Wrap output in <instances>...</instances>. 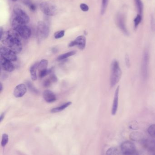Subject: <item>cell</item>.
Returning <instances> with one entry per match:
<instances>
[{
	"label": "cell",
	"instance_id": "31",
	"mask_svg": "<svg viewBox=\"0 0 155 155\" xmlns=\"http://www.w3.org/2000/svg\"><path fill=\"white\" fill-rule=\"evenodd\" d=\"M26 4L28 5L29 9L32 12H34L36 11V5L30 2H26Z\"/></svg>",
	"mask_w": 155,
	"mask_h": 155
},
{
	"label": "cell",
	"instance_id": "7",
	"mask_svg": "<svg viewBox=\"0 0 155 155\" xmlns=\"http://www.w3.org/2000/svg\"><path fill=\"white\" fill-rule=\"evenodd\" d=\"M0 53H1V57L10 61H15L17 60L16 54L7 47L1 46L0 49Z\"/></svg>",
	"mask_w": 155,
	"mask_h": 155
},
{
	"label": "cell",
	"instance_id": "35",
	"mask_svg": "<svg viewBox=\"0 0 155 155\" xmlns=\"http://www.w3.org/2000/svg\"><path fill=\"white\" fill-rule=\"evenodd\" d=\"M50 79H51L52 82H56L57 80V78H56V75H54V74H52V75H51V78H50Z\"/></svg>",
	"mask_w": 155,
	"mask_h": 155
},
{
	"label": "cell",
	"instance_id": "14",
	"mask_svg": "<svg viewBox=\"0 0 155 155\" xmlns=\"http://www.w3.org/2000/svg\"><path fill=\"white\" fill-rule=\"evenodd\" d=\"M1 65L2 69L7 72H12L14 70V66L12 62L1 56Z\"/></svg>",
	"mask_w": 155,
	"mask_h": 155
},
{
	"label": "cell",
	"instance_id": "21",
	"mask_svg": "<svg viewBox=\"0 0 155 155\" xmlns=\"http://www.w3.org/2000/svg\"><path fill=\"white\" fill-rule=\"evenodd\" d=\"M48 61H47V60H42L38 63V70L39 71V72L47 69V67L48 66Z\"/></svg>",
	"mask_w": 155,
	"mask_h": 155
},
{
	"label": "cell",
	"instance_id": "39",
	"mask_svg": "<svg viewBox=\"0 0 155 155\" xmlns=\"http://www.w3.org/2000/svg\"><path fill=\"white\" fill-rule=\"evenodd\" d=\"M13 2H16V1H18V0H12Z\"/></svg>",
	"mask_w": 155,
	"mask_h": 155
},
{
	"label": "cell",
	"instance_id": "34",
	"mask_svg": "<svg viewBox=\"0 0 155 155\" xmlns=\"http://www.w3.org/2000/svg\"><path fill=\"white\" fill-rule=\"evenodd\" d=\"M51 82H52V81H51V79H46V80H45V81L44 82V86L45 87H49V86L50 85V84H51Z\"/></svg>",
	"mask_w": 155,
	"mask_h": 155
},
{
	"label": "cell",
	"instance_id": "6",
	"mask_svg": "<svg viewBox=\"0 0 155 155\" xmlns=\"http://www.w3.org/2000/svg\"><path fill=\"white\" fill-rule=\"evenodd\" d=\"M121 149L124 155H132L136 152L134 143L131 141H125L122 143Z\"/></svg>",
	"mask_w": 155,
	"mask_h": 155
},
{
	"label": "cell",
	"instance_id": "1",
	"mask_svg": "<svg viewBox=\"0 0 155 155\" xmlns=\"http://www.w3.org/2000/svg\"><path fill=\"white\" fill-rule=\"evenodd\" d=\"M20 37L17 32L13 29L4 32L1 41L14 52L18 54L21 52L22 49Z\"/></svg>",
	"mask_w": 155,
	"mask_h": 155
},
{
	"label": "cell",
	"instance_id": "24",
	"mask_svg": "<svg viewBox=\"0 0 155 155\" xmlns=\"http://www.w3.org/2000/svg\"><path fill=\"white\" fill-rule=\"evenodd\" d=\"M109 0H102V6H101V14H104L106 11V8L108 6Z\"/></svg>",
	"mask_w": 155,
	"mask_h": 155
},
{
	"label": "cell",
	"instance_id": "28",
	"mask_svg": "<svg viewBox=\"0 0 155 155\" xmlns=\"http://www.w3.org/2000/svg\"><path fill=\"white\" fill-rule=\"evenodd\" d=\"M65 33V31L64 30H61V31H58L56 32L54 34V36L55 39H60V38H62V37L64 36Z\"/></svg>",
	"mask_w": 155,
	"mask_h": 155
},
{
	"label": "cell",
	"instance_id": "10",
	"mask_svg": "<svg viewBox=\"0 0 155 155\" xmlns=\"http://www.w3.org/2000/svg\"><path fill=\"white\" fill-rule=\"evenodd\" d=\"M86 45V38L84 36L80 35L78 36L74 41L70 42L68 46L71 47L76 45L79 49L81 50H83L85 48Z\"/></svg>",
	"mask_w": 155,
	"mask_h": 155
},
{
	"label": "cell",
	"instance_id": "13",
	"mask_svg": "<svg viewBox=\"0 0 155 155\" xmlns=\"http://www.w3.org/2000/svg\"><path fill=\"white\" fill-rule=\"evenodd\" d=\"M27 91V87L24 84H21L15 87L14 90V95L16 97L23 96Z\"/></svg>",
	"mask_w": 155,
	"mask_h": 155
},
{
	"label": "cell",
	"instance_id": "38",
	"mask_svg": "<svg viewBox=\"0 0 155 155\" xmlns=\"http://www.w3.org/2000/svg\"><path fill=\"white\" fill-rule=\"evenodd\" d=\"M2 83H1V88H0V91H1V92H2Z\"/></svg>",
	"mask_w": 155,
	"mask_h": 155
},
{
	"label": "cell",
	"instance_id": "36",
	"mask_svg": "<svg viewBox=\"0 0 155 155\" xmlns=\"http://www.w3.org/2000/svg\"><path fill=\"white\" fill-rule=\"evenodd\" d=\"M3 33V29L2 27H0V36H1V38H2V36Z\"/></svg>",
	"mask_w": 155,
	"mask_h": 155
},
{
	"label": "cell",
	"instance_id": "8",
	"mask_svg": "<svg viewBox=\"0 0 155 155\" xmlns=\"http://www.w3.org/2000/svg\"><path fill=\"white\" fill-rule=\"evenodd\" d=\"M13 29L17 31L20 36L24 39H29L32 34L31 29L26 25H21Z\"/></svg>",
	"mask_w": 155,
	"mask_h": 155
},
{
	"label": "cell",
	"instance_id": "3",
	"mask_svg": "<svg viewBox=\"0 0 155 155\" xmlns=\"http://www.w3.org/2000/svg\"><path fill=\"white\" fill-rule=\"evenodd\" d=\"M42 12L48 16H54L58 12L57 7L55 5L47 2H43L40 5Z\"/></svg>",
	"mask_w": 155,
	"mask_h": 155
},
{
	"label": "cell",
	"instance_id": "29",
	"mask_svg": "<svg viewBox=\"0 0 155 155\" xmlns=\"http://www.w3.org/2000/svg\"><path fill=\"white\" fill-rule=\"evenodd\" d=\"M52 72V70L51 69H46L45 71H42L39 72V77L41 78L45 77L47 74H49Z\"/></svg>",
	"mask_w": 155,
	"mask_h": 155
},
{
	"label": "cell",
	"instance_id": "5",
	"mask_svg": "<svg viewBox=\"0 0 155 155\" xmlns=\"http://www.w3.org/2000/svg\"><path fill=\"white\" fill-rule=\"evenodd\" d=\"M37 34L41 39H44L47 38L50 32L49 25L45 22H38L37 24Z\"/></svg>",
	"mask_w": 155,
	"mask_h": 155
},
{
	"label": "cell",
	"instance_id": "12",
	"mask_svg": "<svg viewBox=\"0 0 155 155\" xmlns=\"http://www.w3.org/2000/svg\"><path fill=\"white\" fill-rule=\"evenodd\" d=\"M142 144L145 149L150 152H155V140L151 138L143 139Z\"/></svg>",
	"mask_w": 155,
	"mask_h": 155
},
{
	"label": "cell",
	"instance_id": "18",
	"mask_svg": "<svg viewBox=\"0 0 155 155\" xmlns=\"http://www.w3.org/2000/svg\"><path fill=\"white\" fill-rule=\"evenodd\" d=\"M72 104V102H68L67 103H65L63 104L62 105L58 107H55V108H53L51 110V112L52 113H58V112H61L64 110L66 108H67L69 106L71 105Z\"/></svg>",
	"mask_w": 155,
	"mask_h": 155
},
{
	"label": "cell",
	"instance_id": "32",
	"mask_svg": "<svg viewBox=\"0 0 155 155\" xmlns=\"http://www.w3.org/2000/svg\"><path fill=\"white\" fill-rule=\"evenodd\" d=\"M80 8H81V10L84 12H88L89 9V7L88 5L85 3L81 4H80Z\"/></svg>",
	"mask_w": 155,
	"mask_h": 155
},
{
	"label": "cell",
	"instance_id": "27",
	"mask_svg": "<svg viewBox=\"0 0 155 155\" xmlns=\"http://www.w3.org/2000/svg\"><path fill=\"white\" fill-rule=\"evenodd\" d=\"M147 132L151 137H155V124L150 126L147 129Z\"/></svg>",
	"mask_w": 155,
	"mask_h": 155
},
{
	"label": "cell",
	"instance_id": "30",
	"mask_svg": "<svg viewBox=\"0 0 155 155\" xmlns=\"http://www.w3.org/2000/svg\"><path fill=\"white\" fill-rule=\"evenodd\" d=\"M27 86L31 92H32V93H35V94H37L38 93V90L34 87V86L32 84L31 82H27Z\"/></svg>",
	"mask_w": 155,
	"mask_h": 155
},
{
	"label": "cell",
	"instance_id": "37",
	"mask_svg": "<svg viewBox=\"0 0 155 155\" xmlns=\"http://www.w3.org/2000/svg\"><path fill=\"white\" fill-rule=\"evenodd\" d=\"M4 114H2V115H1V117H0V120H1V122H2L3 119H4Z\"/></svg>",
	"mask_w": 155,
	"mask_h": 155
},
{
	"label": "cell",
	"instance_id": "2",
	"mask_svg": "<svg viewBox=\"0 0 155 155\" xmlns=\"http://www.w3.org/2000/svg\"><path fill=\"white\" fill-rule=\"evenodd\" d=\"M122 71L119 62L116 60L113 61L111 65L110 84L112 87L116 85L121 79Z\"/></svg>",
	"mask_w": 155,
	"mask_h": 155
},
{
	"label": "cell",
	"instance_id": "20",
	"mask_svg": "<svg viewBox=\"0 0 155 155\" xmlns=\"http://www.w3.org/2000/svg\"><path fill=\"white\" fill-rule=\"evenodd\" d=\"M135 2L136 6L137 8L138 14L143 15V12L144 6L142 0H134Z\"/></svg>",
	"mask_w": 155,
	"mask_h": 155
},
{
	"label": "cell",
	"instance_id": "33",
	"mask_svg": "<svg viewBox=\"0 0 155 155\" xmlns=\"http://www.w3.org/2000/svg\"><path fill=\"white\" fill-rule=\"evenodd\" d=\"M151 26L152 31L155 32V18L153 15L151 16Z\"/></svg>",
	"mask_w": 155,
	"mask_h": 155
},
{
	"label": "cell",
	"instance_id": "16",
	"mask_svg": "<svg viewBox=\"0 0 155 155\" xmlns=\"http://www.w3.org/2000/svg\"><path fill=\"white\" fill-rule=\"evenodd\" d=\"M44 99L47 103H51L56 100L55 94L52 91L49 90H45L43 93Z\"/></svg>",
	"mask_w": 155,
	"mask_h": 155
},
{
	"label": "cell",
	"instance_id": "19",
	"mask_svg": "<svg viewBox=\"0 0 155 155\" xmlns=\"http://www.w3.org/2000/svg\"><path fill=\"white\" fill-rule=\"evenodd\" d=\"M38 63L35 64L32 66H31L30 69V74H31V78L32 80H36L37 79L36 71L38 69Z\"/></svg>",
	"mask_w": 155,
	"mask_h": 155
},
{
	"label": "cell",
	"instance_id": "17",
	"mask_svg": "<svg viewBox=\"0 0 155 155\" xmlns=\"http://www.w3.org/2000/svg\"><path fill=\"white\" fill-rule=\"evenodd\" d=\"M130 138L132 141L138 142L143 141L144 139V136L143 134L140 132H134L130 134Z\"/></svg>",
	"mask_w": 155,
	"mask_h": 155
},
{
	"label": "cell",
	"instance_id": "22",
	"mask_svg": "<svg viewBox=\"0 0 155 155\" xmlns=\"http://www.w3.org/2000/svg\"><path fill=\"white\" fill-rule=\"evenodd\" d=\"M76 53V52L75 51L68 52L64 54L60 55L57 58V60H59V61L64 60V59L69 58V57H71V56L75 55Z\"/></svg>",
	"mask_w": 155,
	"mask_h": 155
},
{
	"label": "cell",
	"instance_id": "15",
	"mask_svg": "<svg viewBox=\"0 0 155 155\" xmlns=\"http://www.w3.org/2000/svg\"><path fill=\"white\" fill-rule=\"evenodd\" d=\"M119 90L120 87H117L115 93L113 102V107L112 109V114L113 115H115L118 109V100H119Z\"/></svg>",
	"mask_w": 155,
	"mask_h": 155
},
{
	"label": "cell",
	"instance_id": "26",
	"mask_svg": "<svg viewBox=\"0 0 155 155\" xmlns=\"http://www.w3.org/2000/svg\"><path fill=\"white\" fill-rule=\"evenodd\" d=\"M8 136L6 134H3L2 137V142H1V145L2 147H4L7 144L8 142Z\"/></svg>",
	"mask_w": 155,
	"mask_h": 155
},
{
	"label": "cell",
	"instance_id": "23",
	"mask_svg": "<svg viewBox=\"0 0 155 155\" xmlns=\"http://www.w3.org/2000/svg\"><path fill=\"white\" fill-rule=\"evenodd\" d=\"M106 155H120V153L117 148L112 147L107 150Z\"/></svg>",
	"mask_w": 155,
	"mask_h": 155
},
{
	"label": "cell",
	"instance_id": "11",
	"mask_svg": "<svg viewBox=\"0 0 155 155\" xmlns=\"http://www.w3.org/2000/svg\"><path fill=\"white\" fill-rule=\"evenodd\" d=\"M149 56L148 53L145 52L143 56L142 65V72L143 78H147L148 75V64H149Z\"/></svg>",
	"mask_w": 155,
	"mask_h": 155
},
{
	"label": "cell",
	"instance_id": "9",
	"mask_svg": "<svg viewBox=\"0 0 155 155\" xmlns=\"http://www.w3.org/2000/svg\"><path fill=\"white\" fill-rule=\"evenodd\" d=\"M116 23L117 26L126 35H128L129 32L126 24L125 16L122 13H118L116 15Z\"/></svg>",
	"mask_w": 155,
	"mask_h": 155
},
{
	"label": "cell",
	"instance_id": "4",
	"mask_svg": "<svg viewBox=\"0 0 155 155\" xmlns=\"http://www.w3.org/2000/svg\"><path fill=\"white\" fill-rule=\"evenodd\" d=\"M13 12L15 15V17L19 20L22 23L26 25L30 22V17L20 7L16 6H14Z\"/></svg>",
	"mask_w": 155,
	"mask_h": 155
},
{
	"label": "cell",
	"instance_id": "25",
	"mask_svg": "<svg viewBox=\"0 0 155 155\" xmlns=\"http://www.w3.org/2000/svg\"><path fill=\"white\" fill-rule=\"evenodd\" d=\"M142 21V15L140 14H137L134 19V27L135 29L138 27L139 24L141 23Z\"/></svg>",
	"mask_w": 155,
	"mask_h": 155
}]
</instances>
